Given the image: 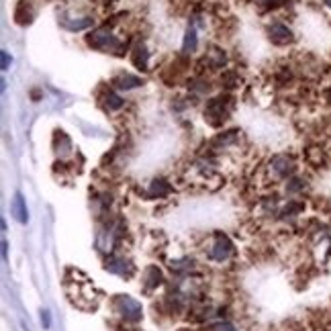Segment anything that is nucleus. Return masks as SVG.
<instances>
[{"mask_svg": "<svg viewBox=\"0 0 331 331\" xmlns=\"http://www.w3.org/2000/svg\"><path fill=\"white\" fill-rule=\"evenodd\" d=\"M205 252H207V258H209L211 262L223 264V262H227V260L233 256L235 248H233L231 239H229L225 233H215V235L211 237L209 250H205Z\"/></svg>", "mask_w": 331, "mask_h": 331, "instance_id": "obj_1", "label": "nucleus"}, {"mask_svg": "<svg viewBox=\"0 0 331 331\" xmlns=\"http://www.w3.org/2000/svg\"><path fill=\"white\" fill-rule=\"evenodd\" d=\"M297 162L286 156V153H278V156H274L268 164V174H270V180H289L293 178V176L297 174Z\"/></svg>", "mask_w": 331, "mask_h": 331, "instance_id": "obj_2", "label": "nucleus"}, {"mask_svg": "<svg viewBox=\"0 0 331 331\" xmlns=\"http://www.w3.org/2000/svg\"><path fill=\"white\" fill-rule=\"evenodd\" d=\"M113 309H115V313L125 321V323H135L143 317V309L141 305L135 301V299H131L127 295H117V299L113 301Z\"/></svg>", "mask_w": 331, "mask_h": 331, "instance_id": "obj_3", "label": "nucleus"}, {"mask_svg": "<svg viewBox=\"0 0 331 331\" xmlns=\"http://www.w3.org/2000/svg\"><path fill=\"white\" fill-rule=\"evenodd\" d=\"M229 106H231V96H217V98H211L207 108H205V119L213 125V127H219L223 123L229 115Z\"/></svg>", "mask_w": 331, "mask_h": 331, "instance_id": "obj_4", "label": "nucleus"}, {"mask_svg": "<svg viewBox=\"0 0 331 331\" xmlns=\"http://www.w3.org/2000/svg\"><path fill=\"white\" fill-rule=\"evenodd\" d=\"M86 43L90 47H94V49H100V51H115V49H119L121 47V43H119V39L110 33V31H106V29H96V31H92L90 35L86 37Z\"/></svg>", "mask_w": 331, "mask_h": 331, "instance_id": "obj_5", "label": "nucleus"}, {"mask_svg": "<svg viewBox=\"0 0 331 331\" xmlns=\"http://www.w3.org/2000/svg\"><path fill=\"white\" fill-rule=\"evenodd\" d=\"M104 268L108 272H113V274H119V276H131V274H133V264H131L127 258L115 256V254L106 258Z\"/></svg>", "mask_w": 331, "mask_h": 331, "instance_id": "obj_6", "label": "nucleus"}, {"mask_svg": "<svg viewBox=\"0 0 331 331\" xmlns=\"http://www.w3.org/2000/svg\"><path fill=\"white\" fill-rule=\"evenodd\" d=\"M164 284V274H162V270L158 268V266H147L145 270H143V280H141V286H143V291L145 293H153L158 289V286H162Z\"/></svg>", "mask_w": 331, "mask_h": 331, "instance_id": "obj_7", "label": "nucleus"}, {"mask_svg": "<svg viewBox=\"0 0 331 331\" xmlns=\"http://www.w3.org/2000/svg\"><path fill=\"white\" fill-rule=\"evenodd\" d=\"M268 35H270V41L276 43V45H289V43L295 39L293 31L284 23H272L268 27Z\"/></svg>", "mask_w": 331, "mask_h": 331, "instance_id": "obj_8", "label": "nucleus"}, {"mask_svg": "<svg viewBox=\"0 0 331 331\" xmlns=\"http://www.w3.org/2000/svg\"><path fill=\"white\" fill-rule=\"evenodd\" d=\"M141 84H143L141 78L131 76V74H119V76L113 78V86L117 88V90H131V88H137Z\"/></svg>", "mask_w": 331, "mask_h": 331, "instance_id": "obj_9", "label": "nucleus"}, {"mask_svg": "<svg viewBox=\"0 0 331 331\" xmlns=\"http://www.w3.org/2000/svg\"><path fill=\"white\" fill-rule=\"evenodd\" d=\"M307 186H309V182L303 178V176H293V178H289L286 180V184H284V192L289 194V196H299V194H303L305 190H307Z\"/></svg>", "mask_w": 331, "mask_h": 331, "instance_id": "obj_10", "label": "nucleus"}, {"mask_svg": "<svg viewBox=\"0 0 331 331\" xmlns=\"http://www.w3.org/2000/svg\"><path fill=\"white\" fill-rule=\"evenodd\" d=\"M172 192V186H170V182L168 180H153L151 184H149V196L151 198H164V196H168Z\"/></svg>", "mask_w": 331, "mask_h": 331, "instance_id": "obj_11", "label": "nucleus"}, {"mask_svg": "<svg viewBox=\"0 0 331 331\" xmlns=\"http://www.w3.org/2000/svg\"><path fill=\"white\" fill-rule=\"evenodd\" d=\"M133 63H135V68L137 70H147V65H149V51L143 47V45H137L133 49Z\"/></svg>", "mask_w": 331, "mask_h": 331, "instance_id": "obj_12", "label": "nucleus"}, {"mask_svg": "<svg viewBox=\"0 0 331 331\" xmlns=\"http://www.w3.org/2000/svg\"><path fill=\"white\" fill-rule=\"evenodd\" d=\"M12 213L16 215V219L20 221V223H27V207H25V201H23L20 194H16L12 198Z\"/></svg>", "mask_w": 331, "mask_h": 331, "instance_id": "obj_13", "label": "nucleus"}, {"mask_svg": "<svg viewBox=\"0 0 331 331\" xmlns=\"http://www.w3.org/2000/svg\"><path fill=\"white\" fill-rule=\"evenodd\" d=\"M104 102H106L108 110H119V108H123V104H125V100H123L117 92H113V90H108V92H106Z\"/></svg>", "mask_w": 331, "mask_h": 331, "instance_id": "obj_14", "label": "nucleus"}, {"mask_svg": "<svg viewBox=\"0 0 331 331\" xmlns=\"http://www.w3.org/2000/svg\"><path fill=\"white\" fill-rule=\"evenodd\" d=\"M196 43H198V39H196V31H194V29H188V31H186V37H184L182 51H184V53H194Z\"/></svg>", "mask_w": 331, "mask_h": 331, "instance_id": "obj_15", "label": "nucleus"}, {"mask_svg": "<svg viewBox=\"0 0 331 331\" xmlns=\"http://www.w3.org/2000/svg\"><path fill=\"white\" fill-rule=\"evenodd\" d=\"M10 57H8V51H2V70H8V65H10Z\"/></svg>", "mask_w": 331, "mask_h": 331, "instance_id": "obj_16", "label": "nucleus"}, {"mask_svg": "<svg viewBox=\"0 0 331 331\" xmlns=\"http://www.w3.org/2000/svg\"><path fill=\"white\" fill-rule=\"evenodd\" d=\"M262 4H274V2H278V0H260Z\"/></svg>", "mask_w": 331, "mask_h": 331, "instance_id": "obj_17", "label": "nucleus"}, {"mask_svg": "<svg viewBox=\"0 0 331 331\" xmlns=\"http://www.w3.org/2000/svg\"><path fill=\"white\" fill-rule=\"evenodd\" d=\"M325 4H327V6L331 8V0H325Z\"/></svg>", "mask_w": 331, "mask_h": 331, "instance_id": "obj_18", "label": "nucleus"}]
</instances>
